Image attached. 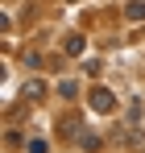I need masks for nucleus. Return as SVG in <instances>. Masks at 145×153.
Returning a JSON list of instances; mask_svg holds the SVG:
<instances>
[{"label": "nucleus", "instance_id": "obj_1", "mask_svg": "<svg viewBox=\"0 0 145 153\" xmlns=\"http://www.w3.org/2000/svg\"><path fill=\"white\" fill-rule=\"evenodd\" d=\"M112 108H116V100H112L104 87H96V91H91V112H112Z\"/></svg>", "mask_w": 145, "mask_h": 153}, {"label": "nucleus", "instance_id": "obj_2", "mask_svg": "<svg viewBox=\"0 0 145 153\" xmlns=\"http://www.w3.org/2000/svg\"><path fill=\"white\" fill-rule=\"evenodd\" d=\"M124 13H129V21H145V4H141V0H129Z\"/></svg>", "mask_w": 145, "mask_h": 153}, {"label": "nucleus", "instance_id": "obj_3", "mask_svg": "<svg viewBox=\"0 0 145 153\" xmlns=\"http://www.w3.org/2000/svg\"><path fill=\"white\" fill-rule=\"evenodd\" d=\"M67 54H71V58H79V54H83V37H79V33H71V37H67Z\"/></svg>", "mask_w": 145, "mask_h": 153}, {"label": "nucleus", "instance_id": "obj_4", "mask_svg": "<svg viewBox=\"0 0 145 153\" xmlns=\"http://www.w3.org/2000/svg\"><path fill=\"white\" fill-rule=\"evenodd\" d=\"M58 95H62V100H75V95H79V87H75L71 79H62V83H58Z\"/></svg>", "mask_w": 145, "mask_h": 153}, {"label": "nucleus", "instance_id": "obj_5", "mask_svg": "<svg viewBox=\"0 0 145 153\" xmlns=\"http://www.w3.org/2000/svg\"><path fill=\"white\" fill-rule=\"evenodd\" d=\"M42 91H46V87H42V79H29V83H25V95H29V100H37Z\"/></svg>", "mask_w": 145, "mask_h": 153}, {"label": "nucleus", "instance_id": "obj_6", "mask_svg": "<svg viewBox=\"0 0 145 153\" xmlns=\"http://www.w3.org/2000/svg\"><path fill=\"white\" fill-rule=\"evenodd\" d=\"M29 153H46V141H29Z\"/></svg>", "mask_w": 145, "mask_h": 153}]
</instances>
